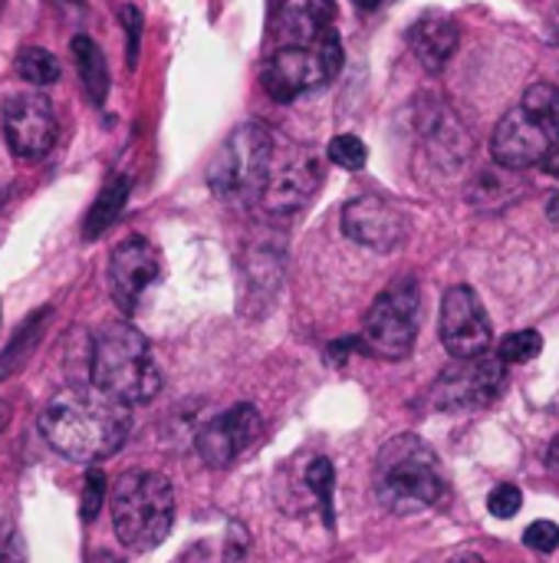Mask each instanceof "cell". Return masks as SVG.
<instances>
[{
  "instance_id": "6da1fadb",
  "label": "cell",
  "mask_w": 559,
  "mask_h": 563,
  "mask_svg": "<svg viewBox=\"0 0 559 563\" xmlns=\"http://www.w3.org/2000/svg\"><path fill=\"white\" fill-rule=\"evenodd\" d=\"M36 426L53 452L79 465H96L125 445L132 416L125 402L99 386H69L43 406Z\"/></svg>"
},
{
  "instance_id": "7a4b0ae2",
  "label": "cell",
  "mask_w": 559,
  "mask_h": 563,
  "mask_svg": "<svg viewBox=\"0 0 559 563\" xmlns=\"http://www.w3.org/2000/svg\"><path fill=\"white\" fill-rule=\"evenodd\" d=\"M372 488L392 515H418L445 501L448 478L432 445L418 435H395L376 455Z\"/></svg>"
},
{
  "instance_id": "3957f363",
  "label": "cell",
  "mask_w": 559,
  "mask_h": 563,
  "mask_svg": "<svg viewBox=\"0 0 559 563\" xmlns=\"http://www.w3.org/2000/svg\"><path fill=\"white\" fill-rule=\"evenodd\" d=\"M89 376L92 386H99L125 406L148 402L161 389V373L152 356V346L132 323H105L96 333Z\"/></svg>"
},
{
  "instance_id": "277c9868",
  "label": "cell",
  "mask_w": 559,
  "mask_h": 563,
  "mask_svg": "<svg viewBox=\"0 0 559 563\" xmlns=\"http://www.w3.org/2000/svg\"><path fill=\"white\" fill-rule=\"evenodd\" d=\"M112 528L122 548L148 554L171 534L175 525V492L158 472H125L112 485Z\"/></svg>"
},
{
  "instance_id": "5b68a950",
  "label": "cell",
  "mask_w": 559,
  "mask_h": 563,
  "mask_svg": "<svg viewBox=\"0 0 559 563\" xmlns=\"http://www.w3.org/2000/svg\"><path fill=\"white\" fill-rule=\"evenodd\" d=\"M422 323V287L415 277L392 280L366 313L359 350L379 360H402L412 353Z\"/></svg>"
},
{
  "instance_id": "8992f818",
  "label": "cell",
  "mask_w": 559,
  "mask_h": 563,
  "mask_svg": "<svg viewBox=\"0 0 559 563\" xmlns=\"http://www.w3.org/2000/svg\"><path fill=\"white\" fill-rule=\"evenodd\" d=\"M273 172V139L260 122L237 125L208 168V181L221 198H260Z\"/></svg>"
},
{
  "instance_id": "52a82bcc",
  "label": "cell",
  "mask_w": 559,
  "mask_h": 563,
  "mask_svg": "<svg viewBox=\"0 0 559 563\" xmlns=\"http://www.w3.org/2000/svg\"><path fill=\"white\" fill-rule=\"evenodd\" d=\"M343 69V43L333 30L329 36L306 46H277L264 66V89L277 102H293L303 92L323 89Z\"/></svg>"
},
{
  "instance_id": "ba28073f",
  "label": "cell",
  "mask_w": 559,
  "mask_h": 563,
  "mask_svg": "<svg viewBox=\"0 0 559 563\" xmlns=\"http://www.w3.org/2000/svg\"><path fill=\"white\" fill-rule=\"evenodd\" d=\"M507 389V363L501 356H471L458 360L432 386V402L445 412L488 409Z\"/></svg>"
},
{
  "instance_id": "9c48e42d",
  "label": "cell",
  "mask_w": 559,
  "mask_h": 563,
  "mask_svg": "<svg viewBox=\"0 0 559 563\" xmlns=\"http://www.w3.org/2000/svg\"><path fill=\"white\" fill-rule=\"evenodd\" d=\"M3 139L7 148L23 162H40L59 139V122L43 92H23L3 102Z\"/></svg>"
},
{
  "instance_id": "30bf717a",
  "label": "cell",
  "mask_w": 559,
  "mask_h": 563,
  "mask_svg": "<svg viewBox=\"0 0 559 563\" xmlns=\"http://www.w3.org/2000/svg\"><path fill=\"white\" fill-rule=\"evenodd\" d=\"M441 343L455 360H471V356H484L494 330H491V317L481 303V297L471 287H451L441 300Z\"/></svg>"
},
{
  "instance_id": "8fae6325",
  "label": "cell",
  "mask_w": 559,
  "mask_h": 563,
  "mask_svg": "<svg viewBox=\"0 0 559 563\" xmlns=\"http://www.w3.org/2000/svg\"><path fill=\"white\" fill-rule=\"evenodd\" d=\"M161 277V257L148 238H125L109 257V294L122 313H135L148 287Z\"/></svg>"
},
{
  "instance_id": "7c38bea8",
  "label": "cell",
  "mask_w": 559,
  "mask_h": 563,
  "mask_svg": "<svg viewBox=\"0 0 559 563\" xmlns=\"http://www.w3.org/2000/svg\"><path fill=\"white\" fill-rule=\"evenodd\" d=\"M260 429H264L260 412L250 402H241V406L224 409L211 422H204L198 429L194 445H198V455L204 459V465L227 468L260 439Z\"/></svg>"
},
{
  "instance_id": "4fadbf2b",
  "label": "cell",
  "mask_w": 559,
  "mask_h": 563,
  "mask_svg": "<svg viewBox=\"0 0 559 563\" xmlns=\"http://www.w3.org/2000/svg\"><path fill=\"white\" fill-rule=\"evenodd\" d=\"M405 211L382 195H359L343 208V234L369 251H395L405 241Z\"/></svg>"
},
{
  "instance_id": "5bb4252c",
  "label": "cell",
  "mask_w": 559,
  "mask_h": 563,
  "mask_svg": "<svg viewBox=\"0 0 559 563\" xmlns=\"http://www.w3.org/2000/svg\"><path fill=\"white\" fill-rule=\"evenodd\" d=\"M557 142L537 125V119L517 102L514 109L504 112V119L497 122L494 129V139H491V155L501 168L507 172H524V168H534L547 158V152L554 148Z\"/></svg>"
},
{
  "instance_id": "9a60e30c",
  "label": "cell",
  "mask_w": 559,
  "mask_h": 563,
  "mask_svg": "<svg viewBox=\"0 0 559 563\" xmlns=\"http://www.w3.org/2000/svg\"><path fill=\"white\" fill-rule=\"evenodd\" d=\"M320 181H323V168L313 155H290L283 165L273 162V172L257 201L264 205L267 214H293L313 198Z\"/></svg>"
},
{
  "instance_id": "2e32d148",
  "label": "cell",
  "mask_w": 559,
  "mask_h": 563,
  "mask_svg": "<svg viewBox=\"0 0 559 563\" xmlns=\"http://www.w3.org/2000/svg\"><path fill=\"white\" fill-rule=\"evenodd\" d=\"M333 0H270V33L277 46H306L336 26Z\"/></svg>"
},
{
  "instance_id": "e0dca14e",
  "label": "cell",
  "mask_w": 559,
  "mask_h": 563,
  "mask_svg": "<svg viewBox=\"0 0 559 563\" xmlns=\"http://www.w3.org/2000/svg\"><path fill=\"white\" fill-rule=\"evenodd\" d=\"M458 43H461V30L455 16L445 10H425L409 26V46L428 73H445V66L458 53Z\"/></svg>"
},
{
  "instance_id": "ac0fdd59",
  "label": "cell",
  "mask_w": 559,
  "mask_h": 563,
  "mask_svg": "<svg viewBox=\"0 0 559 563\" xmlns=\"http://www.w3.org/2000/svg\"><path fill=\"white\" fill-rule=\"evenodd\" d=\"M128 191H132V178L128 175H112L102 191L96 195L92 208L86 211V221H82V238L86 241H96L102 238L122 214L125 201H128Z\"/></svg>"
},
{
  "instance_id": "d6986e66",
  "label": "cell",
  "mask_w": 559,
  "mask_h": 563,
  "mask_svg": "<svg viewBox=\"0 0 559 563\" xmlns=\"http://www.w3.org/2000/svg\"><path fill=\"white\" fill-rule=\"evenodd\" d=\"M69 49H72V63H76V73H79V82H82L86 96L96 106H102L105 96H109V63H105V53L86 33L72 36Z\"/></svg>"
},
{
  "instance_id": "ffe728a7",
  "label": "cell",
  "mask_w": 559,
  "mask_h": 563,
  "mask_svg": "<svg viewBox=\"0 0 559 563\" xmlns=\"http://www.w3.org/2000/svg\"><path fill=\"white\" fill-rule=\"evenodd\" d=\"M247 561V534L237 525H227L224 538H217V544L201 541L194 544V551L185 558V563H244Z\"/></svg>"
},
{
  "instance_id": "44dd1931",
  "label": "cell",
  "mask_w": 559,
  "mask_h": 563,
  "mask_svg": "<svg viewBox=\"0 0 559 563\" xmlns=\"http://www.w3.org/2000/svg\"><path fill=\"white\" fill-rule=\"evenodd\" d=\"M521 106L537 119V125L559 145V86H554V82H534L524 92Z\"/></svg>"
},
{
  "instance_id": "7402d4cb",
  "label": "cell",
  "mask_w": 559,
  "mask_h": 563,
  "mask_svg": "<svg viewBox=\"0 0 559 563\" xmlns=\"http://www.w3.org/2000/svg\"><path fill=\"white\" fill-rule=\"evenodd\" d=\"M13 66H16V76L30 86H53L59 79V59L43 46H23Z\"/></svg>"
},
{
  "instance_id": "603a6c76",
  "label": "cell",
  "mask_w": 559,
  "mask_h": 563,
  "mask_svg": "<svg viewBox=\"0 0 559 563\" xmlns=\"http://www.w3.org/2000/svg\"><path fill=\"white\" fill-rule=\"evenodd\" d=\"M306 488L313 492V498L320 501V511L326 518V525L333 528V485H336V475H333V462L329 459H313L306 465Z\"/></svg>"
},
{
  "instance_id": "cb8c5ba5",
  "label": "cell",
  "mask_w": 559,
  "mask_h": 563,
  "mask_svg": "<svg viewBox=\"0 0 559 563\" xmlns=\"http://www.w3.org/2000/svg\"><path fill=\"white\" fill-rule=\"evenodd\" d=\"M544 353V336L537 330H517V333H507L497 346V356L507 363V366H517V363H530Z\"/></svg>"
},
{
  "instance_id": "d4e9b609",
  "label": "cell",
  "mask_w": 559,
  "mask_h": 563,
  "mask_svg": "<svg viewBox=\"0 0 559 563\" xmlns=\"http://www.w3.org/2000/svg\"><path fill=\"white\" fill-rule=\"evenodd\" d=\"M326 155H329L333 165H339V168H346V172H359V168H366V162H369V148H366V142H362L359 135H336V139L329 142Z\"/></svg>"
},
{
  "instance_id": "484cf974",
  "label": "cell",
  "mask_w": 559,
  "mask_h": 563,
  "mask_svg": "<svg viewBox=\"0 0 559 563\" xmlns=\"http://www.w3.org/2000/svg\"><path fill=\"white\" fill-rule=\"evenodd\" d=\"M43 317H46V310H40V313H33L23 327H20V336H13V343L7 346V353H3V366H0V376H7L23 356H26V350H33L36 346V340H40V323H43Z\"/></svg>"
},
{
  "instance_id": "4316f807",
  "label": "cell",
  "mask_w": 559,
  "mask_h": 563,
  "mask_svg": "<svg viewBox=\"0 0 559 563\" xmlns=\"http://www.w3.org/2000/svg\"><path fill=\"white\" fill-rule=\"evenodd\" d=\"M524 508V495L517 485H497L491 495H488V511L501 521H511L517 518V511Z\"/></svg>"
},
{
  "instance_id": "83f0119b",
  "label": "cell",
  "mask_w": 559,
  "mask_h": 563,
  "mask_svg": "<svg viewBox=\"0 0 559 563\" xmlns=\"http://www.w3.org/2000/svg\"><path fill=\"white\" fill-rule=\"evenodd\" d=\"M102 498H105V475L99 468H92L82 482V501H79V515L82 521H92L102 508Z\"/></svg>"
},
{
  "instance_id": "f1b7e54d",
  "label": "cell",
  "mask_w": 559,
  "mask_h": 563,
  "mask_svg": "<svg viewBox=\"0 0 559 563\" xmlns=\"http://www.w3.org/2000/svg\"><path fill=\"white\" fill-rule=\"evenodd\" d=\"M524 544L537 554H554L559 548V528L554 521H534L524 531Z\"/></svg>"
},
{
  "instance_id": "f546056e",
  "label": "cell",
  "mask_w": 559,
  "mask_h": 563,
  "mask_svg": "<svg viewBox=\"0 0 559 563\" xmlns=\"http://www.w3.org/2000/svg\"><path fill=\"white\" fill-rule=\"evenodd\" d=\"M122 26H125V49H128V66H135V59H138V46H142V13H138V7H132V3H125L122 7Z\"/></svg>"
},
{
  "instance_id": "4dcf8cb0",
  "label": "cell",
  "mask_w": 559,
  "mask_h": 563,
  "mask_svg": "<svg viewBox=\"0 0 559 563\" xmlns=\"http://www.w3.org/2000/svg\"><path fill=\"white\" fill-rule=\"evenodd\" d=\"M0 563H26V551L16 531H0Z\"/></svg>"
},
{
  "instance_id": "1f68e13d",
  "label": "cell",
  "mask_w": 559,
  "mask_h": 563,
  "mask_svg": "<svg viewBox=\"0 0 559 563\" xmlns=\"http://www.w3.org/2000/svg\"><path fill=\"white\" fill-rule=\"evenodd\" d=\"M540 168H544L547 175H554V178H559V145H554V148L547 152V158L540 162Z\"/></svg>"
},
{
  "instance_id": "d6a6232c",
  "label": "cell",
  "mask_w": 559,
  "mask_h": 563,
  "mask_svg": "<svg viewBox=\"0 0 559 563\" xmlns=\"http://www.w3.org/2000/svg\"><path fill=\"white\" fill-rule=\"evenodd\" d=\"M547 468H550V475L559 482V439H554L550 449H547Z\"/></svg>"
},
{
  "instance_id": "836d02e7",
  "label": "cell",
  "mask_w": 559,
  "mask_h": 563,
  "mask_svg": "<svg viewBox=\"0 0 559 563\" xmlns=\"http://www.w3.org/2000/svg\"><path fill=\"white\" fill-rule=\"evenodd\" d=\"M89 563H125V561H119L115 554H109V551H99V554H92L89 558Z\"/></svg>"
},
{
  "instance_id": "e575fe53",
  "label": "cell",
  "mask_w": 559,
  "mask_h": 563,
  "mask_svg": "<svg viewBox=\"0 0 559 563\" xmlns=\"http://www.w3.org/2000/svg\"><path fill=\"white\" fill-rule=\"evenodd\" d=\"M448 563H488L484 558H478V554H458L455 561H448Z\"/></svg>"
},
{
  "instance_id": "d590c367",
  "label": "cell",
  "mask_w": 559,
  "mask_h": 563,
  "mask_svg": "<svg viewBox=\"0 0 559 563\" xmlns=\"http://www.w3.org/2000/svg\"><path fill=\"white\" fill-rule=\"evenodd\" d=\"M356 7H362V10H376V7H382V3H389V0H353Z\"/></svg>"
},
{
  "instance_id": "8d00e7d4",
  "label": "cell",
  "mask_w": 559,
  "mask_h": 563,
  "mask_svg": "<svg viewBox=\"0 0 559 563\" xmlns=\"http://www.w3.org/2000/svg\"><path fill=\"white\" fill-rule=\"evenodd\" d=\"M547 214H550V218H557V221H559V195H554V198L547 201Z\"/></svg>"
},
{
  "instance_id": "74e56055",
  "label": "cell",
  "mask_w": 559,
  "mask_h": 563,
  "mask_svg": "<svg viewBox=\"0 0 559 563\" xmlns=\"http://www.w3.org/2000/svg\"><path fill=\"white\" fill-rule=\"evenodd\" d=\"M7 419H10V406L0 399V432H3V426H7Z\"/></svg>"
},
{
  "instance_id": "f35d334b",
  "label": "cell",
  "mask_w": 559,
  "mask_h": 563,
  "mask_svg": "<svg viewBox=\"0 0 559 563\" xmlns=\"http://www.w3.org/2000/svg\"><path fill=\"white\" fill-rule=\"evenodd\" d=\"M53 3H82V0H53Z\"/></svg>"
},
{
  "instance_id": "ab89813d",
  "label": "cell",
  "mask_w": 559,
  "mask_h": 563,
  "mask_svg": "<svg viewBox=\"0 0 559 563\" xmlns=\"http://www.w3.org/2000/svg\"><path fill=\"white\" fill-rule=\"evenodd\" d=\"M557 43H559V30H557Z\"/></svg>"
}]
</instances>
